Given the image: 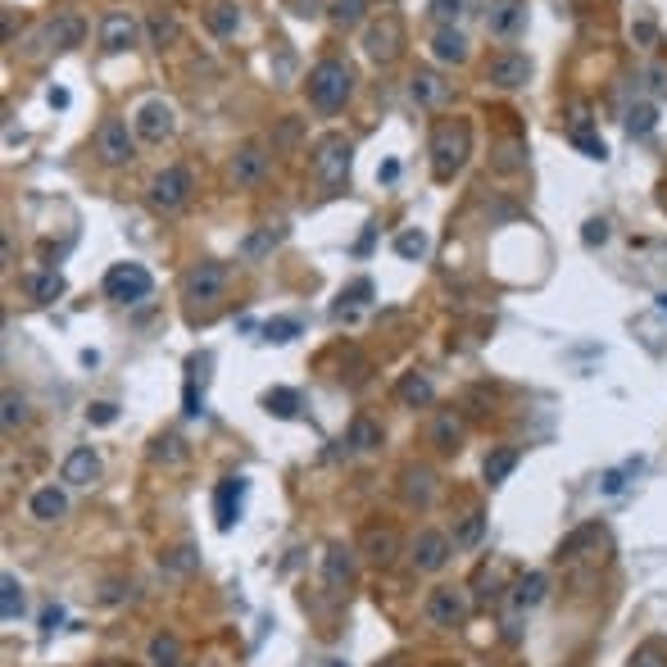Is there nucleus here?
Masks as SVG:
<instances>
[{"label":"nucleus","instance_id":"1","mask_svg":"<svg viewBox=\"0 0 667 667\" xmlns=\"http://www.w3.org/2000/svg\"><path fill=\"white\" fill-rule=\"evenodd\" d=\"M432 173L436 182H450L454 173H459L463 164H468L472 155V128L468 118H445V123H436L432 128Z\"/></svg>","mask_w":667,"mask_h":667},{"label":"nucleus","instance_id":"2","mask_svg":"<svg viewBox=\"0 0 667 667\" xmlns=\"http://www.w3.org/2000/svg\"><path fill=\"white\" fill-rule=\"evenodd\" d=\"M350 91H354V69L345 59H318L309 69V105L323 109V114H336L350 100Z\"/></svg>","mask_w":667,"mask_h":667},{"label":"nucleus","instance_id":"3","mask_svg":"<svg viewBox=\"0 0 667 667\" xmlns=\"http://www.w3.org/2000/svg\"><path fill=\"white\" fill-rule=\"evenodd\" d=\"M309 164H314L318 182H327V187H341L345 177H350V164H354V141L341 137V132H327V137L314 141V150H309Z\"/></svg>","mask_w":667,"mask_h":667},{"label":"nucleus","instance_id":"4","mask_svg":"<svg viewBox=\"0 0 667 667\" xmlns=\"http://www.w3.org/2000/svg\"><path fill=\"white\" fill-rule=\"evenodd\" d=\"M191 191H196V182H191V173L182 164H168L164 173L150 177V209H159V214H177V209L191 200Z\"/></svg>","mask_w":667,"mask_h":667},{"label":"nucleus","instance_id":"5","mask_svg":"<svg viewBox=\"0 0 667 667\" xmlns=\"http://www.w3.org/2000/svg\"><path fill=\"white\" fill-rule=\"evenodd\" d=\"M155 291V277H150L146 264H114L105 273V295L109 300H118V305H137V300H146V295Z\"/></svg>","mask_w":667,"mask_h":667},{"label":"nucleus","instance_id":"6","mask_svg":"<svg viewBox=\"0 0 667 667\" xmlns=\"http://www.w3.org/2000/svg\"><path fill=\"white\" fill-rule=\"evenodd\" d=\"M404 50V23L400 14H382L377 23H368L363 32V55L373 59V64H395Z\"/></svg>","mask_w":667,"mask_h":667},{"label":"nucleus","instance_id":"7","mask_svg":"<svg viewBox=\"0 0 667 667\" xmlns=\"http://www.w3.org/2000/svg\"><path fill=\"white\" fill-rule=\"evenodd\" d=\"M227 286V268L218 264V259H200V264H191L187 273H182V300H191V305H214L218 295H223Z\"/></svg>","mask_w":667,"mask_h":667},{"label":"nucleus","instance_id":"8","mask_svg":"<svg viewBox=\"0 0 667 667\" xmlns=\"http://www.w3.org/2000/svg\"><path fill=\"white\" fill-rule=\"evenodd\" d=\"M96 155H100V164H109V168L132 164V159H137V132H132L123 118H105L96 128Z\"/></svg>","mask_w":667,"mask_h":667},{"label":"nucleus","instance_id":"9","mask_svg":"<svg viewBox=\"0 0 667 667\" xmlns=\"http://www.w3.org/2000/svg\"><path fill=\"white\" fill-rule=\"evenodd\" d=\"M422 613H427L432 627H463V622H468V590L436 586L432 595H427V604H422Z\"/></svg>","mask_w":667,"mask_h":667},{"label":"nucleus","instance_id":"10","mask_svg":"<svg viewBox=\"0 0 667 667\" xmlns=\"http://www.w3.org/2000/svg\"><path fill=\"white\" fill-rule=\"evenodd\" d=\"M486 82L500 91H518L531 82V59L522 50H500V55L486 59Z\"/></svg>","mask_w":667,"mask_h":667},{"label":"nucleus","instance_id":"11","mask_svg":"<svg viewBox=\"0 0 667 667\" xmlns=\"http://www.w3.org/2000/svg\"><path fill=\"white\" fill-rule=\"evenodd\" d=\"M177 128V114L168 100H146V105L137 109V118H132V132H137V141H150V146H159V141H168Z\"/></svg>","mask_w":667,"mask_h":667},{"label":"nucleus","instance_id":"12","mask_svg":"<svg viewBox=\"0 0 667 667\" xmlns=\"http://www.w3.org/2000/svg\"><path fill=\"white\" fill-rule=\"evenodd\" d=\"M450 554H454V540L445 536V531H436V527L418 531L413 545H409V559H413V568H418V572H441L445 563H450Z\"/></svg>","mask_w":667,"mask_h":667},{"label":"nucleus","instance_id":"13","mask_svg":"<svg viewBox=\"0 0 667 667\" xmlns=\"http://www.w3.org/2000/svg\"><path fill=\"white\" fill-rule=\"evenodd\" d=\"M137 41H141V23L132 19V14L109 10L105 19H100V50H109V55H123V50H132Z\"/></svg>","mask_w":667,"mask_h":667},{"label":"nucleus","instance_id":"14","mask_svg":"<svg viewBox=\"0 0 667 667\" xmlns=\"http://www.w3.org/2000/svg\"><path fill=\"white\" fill-rule=\"evenodd\" d=\"M522 28H527V5L522 0H491V10H486V32L491 37L513 41Z\"/></svg>","mask_w":667,"mask_h":667},{"label":"nucleus","instance_id":"15","mask_svg":"<svg viewBox=\"0 0 667 667\" xmlns=\"http://www.w3.org/2000/svg\"><path fill=\"white\" fill-rule=\"evenodd\" d=\"M409 100L418 109H441L445 100H450V82L436 69H413L409 73Z\"/></svg>","mask_w":667,"mask_h":667},{"label":"nucleus","instance_id":"16","mask_svg":"<svg viewBox=\"0 0 667 667\" xmlns=\"http://www.w3.org/2000/svg\"><path fill=\"white\" fill-rule=\"evenodd\" d=\"M264 173H268V150L259 141H246L232 155V182L236 187H255V182H264Z\"/></svg>","mask_w":667,"mask_h":667},{"label":"nucleus","instance_id":"17","mask_svg":"<svg viewBox=\"0 0 667 667\" xmlns=\"http://www.w3.org/2000/svg\"><path fill=\"white\" fill-rule=\"evenodd\" d=\"M400 495H404L409 509H427V504L436 500V472L432 468H404Z\"/></svg>","mask_w":667,"mask_h":667},{"label":"nucleus","instance_id":"18","mask_svg":"<svg viewBox=\"0 0 667 667\" xmlns=\"http://www.w3.org/2000/svg\"><path fill=\"white\" fill-rule=\"evenodd\" d=\"M59 477L69 481V486H91V481L100 477V454L91 450V445H78V450H69V459H64Z\"/></svg>","mask_w":667,"mask_h":667},{"label":"nucleus","instance_id":"19","mask_svg":"<svg viewBox=\"0 0 667 667\" xmlns=\"http://www.w3.org/2000/svg\"><path fill=\"white\" fill-rule=\"evenodd\" d=\"M363 554H368V563H377V568L395 563V554H400V531L395 527H368L363 531Z\"/></svg>","mask_w":667,"mask_h":667},{"label":"nucleus","instance_id":"20","mask_svg":"<svg viewBox=\"0 0 667 667\" xmlns=\"http://www.w3.org/2000/svg\"><path fill=\"white\" fill-rule=\"evenodd\" d=\"M323 581L327 590H345L354 581V550H345V545H327L323 554Z\"/></svg>","mask_w":667,"mask_h":667},{"label":"nucleus","instance_id":"21","mask_svg":"<svg viewBox=\"0 0 667 667\" xmlns=\"http://www.w3.org/2000/svg\"><path fill=\"white\" fill-rule=\"evenodd\" d=\"M432 445L441 454H454L463 445V418L454 409H436V418H432Z\"/></svg>","mask_w":667,"mask_h":667},{"label":"nucleus","instance_id":"22","mask_svg":"<svg viewBox=\"0 0 667 667\" xmlns=\"http://www.w3.org/2000/svg\"><path fill=\"white\" fill-rule=\"evenodd\" d=\"M28 513L37 522H59L64 513H69V495L59 491V486H41V491L28 500Z\"/></svg>","mask_w":667,"mask_h":667},{"label":"nucleus","instance_id":"23","mask_svg":"<svg viewBox=\"0 0 667 667\" xmlns=\"http://www.w3.org/2000/svg\"><path fill=\"white\" fill-rule=\"evenodd\" d=\"M241 495H246V481L241 477H223L218 481V495H214V504H218V527H232L236 522V513H241Z\"/></svg>","mask_w":667,"mask_h":667},{"label":"nucleus","instance_id":"24","mask_svg":"<svg viewBox=\"0 0 667 667\" xmlns=\"http://www.w3.org/2000/svg\"><path fill=\"white\" fill-rule=\"evenodd\" d=\"M146 663L150 667H182V640H177L173 631H159V636H150Z\"/></svg>","mask_w":667,"mask_h":667},{"label":"nucleus","instance_id":"25","mask_svg":"<svg viewBox=\"0 0 667 667\" xmlns=\"http://www.w3.org/2000/svg\"><path fill=\"white\" fill-rule=\"evenodd\" d=\"M395 400L409 404V409L432 404V377H427V373H404L400 382H395Z\"/></svg>","mask_w":667,"mask_h":667},{"label":"nucleus","instance_id":"26","mask_svg":"<svg viewBox=\"0 0 667 667\" xmlns=\"http://www.w3.org/2000/svg\"><path fill=\"white\" fill-rule=\"evenodd\" d=\"M513 468H518V450H513V445H495V450L486 454V463H481V477L491 481V486H504Z\"/></svg>","mask_w":667,"mask_h":667},{"label":"nucleus","instance_id":"27","mask_svg":"<svg viewBox=\"0 0 667 667\" xmlns=\"http://www.w3.org/2000/svg\"><path fill=\"white\" fill-rule=\"evenodd\" d=\"M432 55L441 59V64H463V59H468V37H463L459 28H441L432 37Z\"/></svg>","mask_w":667,"mask_h":667},{"label":"nucleus","instance_id":"28","mask_svg":"<svg viewBox=\"0 0 667 667\" xmlns=\"http://www.w3.org/2000/svg\"><path fill=\"white\" fill-rule=\"evenodd\" d=\"M146 32H150V46H173L177 37H182V23H177V10H155L146 19Z\"/></svg>","mask_w":667,"mask_h":667},{"label":"nucleus","instance_id":"29","mask_svg":"<svg viewBox=\"0 0 667 667\" xmlns=\"http://www.w3.org/2000/svg\"><path fill=\"white\" fill-rule=\"evenodd\" d=\"M23 609H28V599H23L19 577H14V572H5V577H0V618H5V622H19Z\"/></svg>","mask_w":667,"mask_h":667},{"label":"nucleus","instance_id":"30","mask_svg":"<svg viewBox=\"0 0 667 667\" xmlns=\"http://www.w3.org/2000/svg\"><path fill=\"white\" fill-rule=\"evenodd\" d=\"M345 445H350V450H359V454H373L377 445H382V422L354 418V422H350V436H345Z\"/></svg>","mask_w":667,"mask_h":667},{"label":"nucleus","instance_id":"31","mask_svg":"<svg viewBox=\"0 0 667 667\" xmlns=\"http://www.w3.org/2000/svg\"><path fill=\"white\" fill-rule=\"evenodd\" d=\"M545 595H550V577H545V572H527V577L513 586V604H518V609H536Z\"/></svg>","mask_w":667,"mask_h":667},{"label":"nucleus","instance_id":"32","mask_svg":"<svg viewBox=\"0 0 667 667\" xmlns=\"http://www.w3.org/2000/svg\"><path fill=\"white\" fill-rule=\"evenodd\" d=\"M46 41L55 50L78 46V41H82V19H73V14H59V19H50L46 23Z\"/></svg>","mask_w":667,"mask_h":667},{"label":"nucleus","instance_id":"33","mask_svg":"<svg viewBox=\"0 0 667 667\" xmlns=\"http://www.w3.org/2000/svg\"><path fill=\"white\" fill-rule=\"evenodd\" d=\"M363 14H368V0H332V5H327V19H332L341 32L359 28Z\"/></svg>","mask_w":667,"mask_h":667},{"label":"nucleus","instance_id":"34","mask_svg":"<svg viewBox=\"0 0 667 667\" xmlns=\"http://www.w3.org/2000/svg\"><path fill=\"white\" fill-rule=\"evenodd\" d=\"M491 168L495 173H518V168H527V146H522V141H500L491 155Z\"/></svg>","mask_w":667,"mask_h":667},{"label":"nucleus","instance_id":"35","mask_svg":"<svg viewBox=\"0 0 667 667\" xmlns=\"http://www.w3.org/2000/svg\"><path fill=\"white\" fill-rule=\"evenodd\" d=\"M28 295L37 300V305H50V300H59L64 295V277L50 268V273H37V277H28Z\"/></svg>","mask_w":667,"mask_h":667},{"label":"nucleus","instance_id":"36","mask_svg":"<svg viewBox=\"0 0 667 667\" xmlns=\"http://www.w3.org/2000/svg\"><path fill=\"white\" fill-rule=\"evenodd\" d=\"M282 227H259L255 236H246V241H241V259H264L268 250L277 246V241H282Z\"/></svg>","mask_w":667,"mask_h":667},{"label":"nucleus","instance_id":"37","mask_svg":"<svg viewBox=\"0 0 667 667\" xmlns=\"http://www.w3.org/2000/svg\"><path fill=\"white\" fill-rule=\"evenodd\" d=\"M481 536H486V518H481V513H468V518H459V527H454V550H477Z\"/></svg>","mask_w":667,"mask_h":667},{"label":"nucleus","instance_id":"38","mask_svg":"<svg viewBox=\"0 0 667 667\" xmlns=\"http://www.w3.org/2000/svg\"><path fill=\"white\" fill-rule=\"evenodd\" d=\"M427 250H432V241H427L422 227H404V232L395 236V255H400V259H422Z\"/></svg>","mask_w":667,"mask_h":667},{"label":"nucleus","instance_id":"39","mask_svg":"<svg viewBox=\"0 0 667 667\" xmlns=\"http://www.w3.org/2000/svg\"><path fill=\"white\" fill-rule=\"evenodd\" d=\"M209 28H214V37H232L241 28V10H236L232 0H218L214 10H209Z\"/></svg>","mask_w":667,"mask_h":667},{"label":"nucleus","instance_id":"40","mask_svg":"<svg viewBox=\"0 0 667 667\" xmlns=\"http://www.w3.org/2000/svg\"><path fill=\"white\" fill-rule=\"evenodd\" d=\"M159 568H164V572H177V577H187V572L200 568V554L191 550V545H177V550H168L164 559H159Z\"/></svg>","mask_w":667,"mask_h":667},{"label":"nucleus","instance_id":"41","mask_svg":"<svg viewBox=\"0 0 667 667\" xmlns=\"http://www.w3.org/2000/svg\"><path fill=\"white\" fill-rule=\"evenodd\" d=\"M0 422H5V432L23 427V422H28V400L14 395V391H5V400H0Z\"/></svg>","mask_w":667,"mask_h":667},{"label":"nucleus","instance_id":"42","mask_svg":"<svg viewBox=\"0 0 667 667\" xmlns=\"http://www.w3.org/2000/svg\"><path fill=\"white\" fill-rule=\"evenodd\" d=\"M264 409L273 413V418H295V409H300V395L286 391V386H277V391L264 395Z\"/></svg>","mask_w":667,"mask_h":667},{"label":"nucleus","instance_id":"43","mask_svg":"<svg viewBox=\"0 0 667 667\" xmlns=\"http://www.w3.org/2000/svg\"><path fill=\"white\" fill-rule=\"evenodd\" d=\"M654 123H658L654 105H636V109H627V137H649V132H654Z\"/></svg>","mask_w":667,"mask_h":667},{"label":"nucleus","instance_id":"44","mask_svg":"<svg viewBox=\"0 0 667 667\" xmlns=\"http://www.w3.org/2000/svg\"><path fill=\"white\" fill-rule=\"evenodd\" d=\"M368 295H373V282H354L350 291H341V305L332 309L336 318H345V314H354V309L363 305V300H368Z\"/></svg>","mask_w":667,"mask_h":667},{"label":"nucleus","instance_id":"45","mask_svg":"<svg viewBox=\"0 0 667 667\" xmlns=\"http://www.w3.org/2000/svg\"><path fill=\"white\" fill-rule=\"evenodd\" d=\"M427 14H432L441 28H454V23H459V14H463V0H432V5H427Z\"/></svg>","mask_w":667,"mask_h":667},{"label":"nucleus","instance_id":"46","mask_svg":"<svg viewBox=\"0 0 667 667\" xmlns=\"http://www.w3.org/2000/svg\"><path fill=\"white\" fill-rule=\"evenodd\" d=\"M295 332H300V323H295V318H273V323L264 327V341L286 345V341H295Z\"/></svg>","mask_w":667,"mask_h":667},{"label":"nucleus","instance_id":"47","mask_svg":"<svg viewBox=\"0 0 667 667\" xmlns=\"http://www.w3.org/2000/svg\"><path fill=\"white\" fill-rule=\"evenodd\" d=\"M631 667H667V658H663V649H658V645H645V649L631 654Z\"/></svg>","mask_w":667,"mask_h":667},{"label":"nucleus","instance_id":"48","mask_svg":"<svg viewBox=\"0 0 667 667\" xmlns=\"http://www.w3.org/2000/svg\"><path fill=\"white\" fill-rule=\"evenodd\" d=\"M114 418H118V404H109V400H100V404L87 409V422H96V427H109Z\"/></svg>","mask_w":667,"mask_h":667},{"label":"nucleus","instance_id":"49","mask_svg":"<svg viewBox=\"0 0 667 667\" xmlns=\"http://www.w3.org/2000/svg\"><path fill=\"white\" fill-rule=\"evenodd\" d=\"M604 241H609V223H604V218L586 223V246H604Z\"/></svg>","mask_w":667,"mask_h":667},{"label":"nucleus","instance_id":"50","mask_svg":"<svg viewBox=\"0 0 667 667\" xmlns=\"http://www.w3.org/2000/svg\"><path fill=\"white\" fill-rule=\"evenodd\" d=\"M291 10L300 14V19H318V14H323L327 5H323V0H291Z\"/></svg>","mask_w":667,"mask_h":667},{"label":"nucleus","instance_id":"51","mask_svg":"<svg viewBox=\"0 0 667 667\" xmlns=\"http://www.w3.org/2000/svg\"><path fill=\"white\" fill-rule=\"evenodd\" d=\"M649 82H654L658 96H667V64H654V69H649Z\"/></svg>","mask_w":667,"mask_h":667},{"label":"nucleus","instance_id":"52","mask_svg":"<svg viewBox=\"0 0 667 667\" xmlns=\"http://www.w3.org/2000/svg\"><path fill=\"white\" fill-rule=\"evenodd\" d=\"M631 32H636V41H645V46H649V41L658 37V32H654V23H649V19H640V23H636V28H631Z\"/></svg>","mask_w":667,"mask_h":667},{"label":"nucleus","instance_id":"53","mask_svg":"<svg viewBox=\"0 0 667 667\" xmlns=\"http://www.w3.org/2000/svg\"><path fill=\"white\" fill-rule=\"evenodd\" d=\"M59 622H64V609H46V618H41V627H46V631H55Z\"/></svg>","mask_w":667,"mask_h":667},{"label":"nucleus","instance_id":"54","mask_svg":"<svg viewBox=\"0 0 667 667\" xmlns=\"http://www.w3.org/2000/svg\"><path fill=\"white\" fill-rule=\"evenodd\" d=\"M604 491H622V472H609V477H604Z\"/></svg>","mask_w":667,"mask_h":667},{"label":"nucleus","instance_id":"55","mask_svg":"<svg viewBox=\"0 0 667 667\" xmlns=\"http://www.w3.org/2000/svg\"><path fill=\"white\" fill-rule=\"evenodd\" d=\"M658 309H667V291H663V295H658Z\"/></svg>","mask_w":667,"mask_h":667},{"label":"nucleus","instance_id":"56","mask_svg":"<svg viewBox=\"0 0 667 667\" xmlns=\"http://www.w3.org/2000/svg\"><path fill=\"white\" fill-rule=\"evenodd\" d=\"M436 667H454V663H436Z\"/></svg>","mask_w":667,"mask_h":667},{"label":"nucleus","instance_id":"57","mask_svg":"<svg viewBox=\"0 0 667 667\" xmlns=\"http://www.w3.org/2000/svg\"><path fill=\"white\" fill-rule=\"evenodd\" d=\"M386 667H395V663H386Z\"/></svg>","mask_w":667,"mask_h":667}]
</instances>
